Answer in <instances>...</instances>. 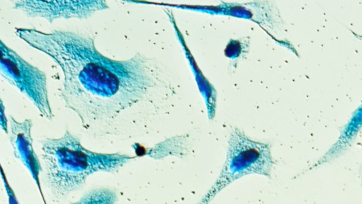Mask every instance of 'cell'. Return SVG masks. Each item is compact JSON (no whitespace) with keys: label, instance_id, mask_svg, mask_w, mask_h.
Listing matches in <instances>:
<instances>
[{"label":"cell","instance_id":"6da1fadb","mask_svg":"<svg viewBox=\"0 0 362 204\" xmlns=\"http://www.w3.org/2000/svg\"><path fill=\"white\" fill-rule=\"evenodd\" d=\"M16 34L60 67V96L95 139L144 135L173 106L177 91L139 53L112 60L97 50L92 38L69 30L17 28Z\"/></svg>","mask_w":362,"mask_h":204},{"label":"cell","instance_id":"7a4b0ae2","mask_svg":"<svg viewBox=\"0 0 362 204\" xmlns=\"http://www.w3.org/2000/svg\"><path fill=\"white\" fill-rule=\"evenodd\" d=\"M41 149L47 185L57 198L78 189L93 174L115 172L134 159L126 154L90 151L68 130L59 138L43 140Z\"/></svg>","mask_w":362,"mask_h":204},{"label":"cell","instance_id":"3957f363","mask_svg":"<svg viewBox=\"0 0 362 204\" xmlns=\"http://www.w3.org/2000/svg\"><path fill=\"white\" fill-rule=\"evenodd\" d=\"M273 165L269 143L253 140L240 129L233 128L219 176L200 203H209L223 188L244 176L257 174L270 178Z\"/></svg>","mask_w":362,"mask_h":204},{"label":"cell","instance_id":"277c9868","mask_svg":"<svg viewBox=\"0 0 362 204\" xmlns=\"http://www.w3.org/2000/svg\"><path fill=\"white\" fill-rule=\"evenodd\" d=\"M0 76L24 94L45 118L52 120L46 74L25 61L1 39Z\"/></svg>","mask_w":362,"mask_h":204},{"label":"cell","instance_id":"5b68a950","mask_svg":"<svg viewBox=\"0 0 362 204\" xmlns=\"http://www.w3.org/2000/svg\"><path fill=\"white\" fill-rule=\"evenodd\" d=\"M13 8L49 23L58 19H85L109 8L107 0H9Z\"/></svg>","mask_w":362,"mask_h":204},{"label":"cell","instance_id":"8992f818","mask_svg":"<svg viewBox=\"0 0 362 204\" xmlns=\"http://www.w3.org/2000/svg\"><path fill=\"white\" fill-rule=\"evenodd\" d=\"M8 123L9 140L13 155L29 171L45 202L39 178L42 168L33 146L31 136L33 122L30 119L18 122L11 115Z\"/></svg>","mask_w":362,"mask_h":204},{"label":"cell","instance_id":"52a82bcc","mask_svg":"<svg viewBox=\"0 0 362 204\" xmlns=\"http://www.w3.org/2000/svg\"><path fill=\"white\" fill-rule=\"evenodd\" d=\"M117 200V195L110 189H95L83 196L77 203H113Z\"/></svg>","mask_w":362,"mask_h":204},{"label":"cell","instance_id":"ba28073f","mask_svg":"<svg viewBox=\"0 0 362 204\" xmlns=\"http://www.w3.org/2000/svg\"><path fill=\"white\" fill-rule=\"evenodd\" d=\"M0 176L1 177V179L3 181V183H4V187H5V191L6 192V194H7V196L9 199V203H18V200L16 199V197L12 190V188L10 187L8 183V181L6 179V175L4 174V171L1 166V164H0Z\"/></svg>","mask_w":362,"mask_h":204},{"label":"cell","instance_id":"9c48e42d","mask_svg":"<svg viewBox=\"0 0 362 204\" xmlns=\"http://www.w3.org/2000/svg\"><path fill=\"white\" fill-rule=\"evenodd\" d=\"M0 128L2 131L8 134V120L6 118L5 113V106L4 103L0 97Z\"/></svg>","mask_w":362,"mask_h":204}]
</instances>
